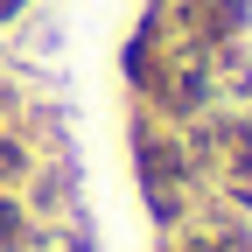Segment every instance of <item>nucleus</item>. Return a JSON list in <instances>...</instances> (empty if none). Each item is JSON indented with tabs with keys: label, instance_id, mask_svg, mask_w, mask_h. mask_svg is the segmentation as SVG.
Instances as JSON below:
<instances>
[{
	"label": "nucleus",
	"instance_id": "obj_1",
	"mask_svg": "<svg viewBox=\"0 0 252 252\" xmlns=\"http://www.w3.org/2000/svg\"><path fill=\"white\" fill-rule=\"evenodd\" d=\"M126 154H133V182H140L154 238L175 231L182 217L210 196V175L196 161V147H189V133L168 126V119H154L147 105H133V119H126Z\"/></svg>",
	"mask_w": 252,
	"mask_h": 252
},
{
	"label": "nucleus",
	"instance_id": "obj_2",
	"mask_svg": "<svg viewBox=\"0 0 252 252\" xmlns=\"http://www.w3.org/2000/svg\"><path fill=\"white\" fill-rule=\"evenodd\" d=\"M161 35H154V21L140 14L133 28H126V42H119V77H126V98L133 105H147L154 98V84H161Z\"/></svg>",
	"mask_w": 252,
	"mask_h": 252
},
{
	"label": "nucleus",
	"instance_id": "obj_3",
	"mask_svg": "<svg viewBox=\"0 0 252 252\" xmlns=\"http://www.w3.org/2000/svg\"><path fill=\"white\" fill-rule=\"evenodd\" d=\"M28 175H35V140L7 119V126H0V189H21Z\"/></svg>",
	"mask_w": 252,
	"mask_h": 252
},
{
	"label": "nucleus",
	"instance_id": "obj_4",
	"mask_svg": "<svg viewBox=\"0 0 252 252\" xmlns=\"http://www.w3.org/2000/svg\"><path fill=\"white\" fill-rule=\"evenodd\" d=\"M35 238V210L21 203V189H0V252H28Z\"/></svg>",
	"mask_w": 252,
	"mask_h": 252
},
{
	"label": "nucleus",
	"instance_id": "obj_5",
	"mask_svg": "<svg viewBox=\"0 0 252 252\" xmlns=\"http://www.w3.org/2000/svg\"><path fill=\"white\" fill-rule=\"evenodd\" d=\"M154 252H182V245H168V238H161V245H154Z\"/></svg>",
	"mask_w": 252,
	"mask_h": 252
}]
</instances>
